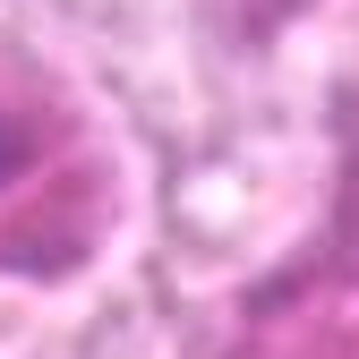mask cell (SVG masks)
Instances as JSON below:
<instances>
[{"label": "cell", "mask_w": 359, "mask_h": 359, "mask_svg": "<svg viewBox=\"0 0 359 359\" xmlns=\"http://www.w3.org/2000/svg\"><path fill=\"white\" fill-rule=\"evenodd\" d=\"M0 171H9V128H0Z\"/></svg>", "instance_id": "1"}]
</instances>
